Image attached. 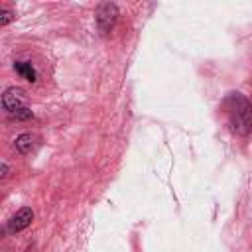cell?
I'll use <instances>...</instances> for the list:
<instances>
[{"instance_id":"7","label":"cell","mask_w":252,"mask_h":252,"mask_svg":"<svg viewBox=\"0 0 252 252\" xmlns=\"http://www.w3.org/2000/svg\"><path fill=\"white\" fill-rule=\"evenodd\" d=\"M10 20H12V12H8V10H2V18H0V24H2V26H6Z\"/></svg>"},{"instance_id":"1","label":"cell","mask_w":252,"mask_h":252,"mask_svg":"<svg viewBox=\"0 0 252 252\" xmlns=\"http://www.w3.org/2000/svg\"><path fill=\"white\" fill-rule=\"evenodd\" d=\"M224 112L232 132L246 136L252 130V104L238 93H232L224 100Z\"/></svg>"},{"instance_id":"8","label":"cell","mask_w":252,"mask_h":252,"mask_svg":"<svg viewBox=\"0 0 252 252\" xmlns=\"http://www.w3.org/2000/svg\"><path fill=\"white\" fill-rule=\"evenodd\" d=\"M8 175V167H6V163H2V179Z\"/></svg>"},{"instance_id":"4","label":"cell","mask_w":252,"mask_h":252,"mask_svg":"<svg viewBox=\"0 0 252 252\" xmlns=\"http://www.w3.org/2000/svg\"><path fill=\"white\" fill-rule=\"evenodd\" d=\"M32 219H33V211H32L30 207H24V209H20V211L8 220V230H10V232H20V230H24L26 226L32 224Z\"/></svg>"},{"instance_id":"3","label":"cell","mask_w":252,"mask_h":252,"mask_svg":"<svg viewBox=\"0 0 252 252\" xmlns=\"http://www.w3.org/2000/svg\"><path fill=\"white\" fill-rule=\"evenodd\" d=\"M116 16H118V8L116 4L112 2H104L96 8V26L102 33H108L116 22Z\"/></svg>"},{"instance_id":"2","label":"cell","mask_w":252,"mask_h":252,"mask_svg":"<svg viewBox=\"0 0 252 252\" xmlns=\"http://www.w3.org/2000/svg\"><path fill=\"white\" fill-rule=\"evenodd\" d=\"M2 108L16 118H30L32 110L28 108V100H26V93L22 89L10 87L4 91L2 94Z\"/></svg>"},{"instance_id":"6","label":"cell","mask_w":252,"mask_h":252,"mask_svg":"<svg viewBox=\"0 0 252 252\" xmlns=\"http://www.w3.org/2000/svg\"><path fill=\"white\" fill-rule=\"evenodd\" d=\"M14 69H16V71H18L22 77H26L28 81H32V83H33V81H35V77H37V75H35V71H33V67H32V63L18 61V63L14 65Z\"/></svg>"},{"instance_id":"5","label":"cell","mask_w":252,"mask_h":252,"mask_svg":"<svg viewBox=\"0 0 252 252\" xmlns=\"http://www.w3.org/2000/svg\"><path fill=\"white\" fill-rule=\"evenodd\" d=\"M39 144V138L35 134H22L16 138V148L20 154H32Z\"/></svg>"}]
</instances>
